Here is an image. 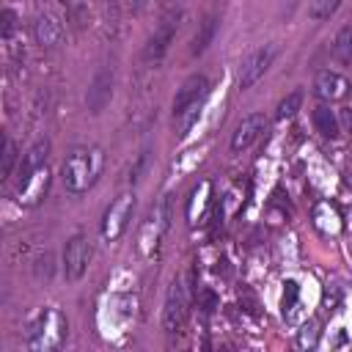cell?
<instances>
[{
    "instance_id": "30bf717a",
    "label": "cell",
    "mask_w": 352,
    "mask_h": 352,
    "mask_svg": "<svg viewBox=\"0 0 352 352\" xmlns=\"http://www.w3.org/2000/svg\"><path fill=\"white\" fill-rule=\"evenodd\" d=\"M264 129H267L264 113H248V116L236 124V129H234V135H231V151H245V148H250V146L261 138Z\"/></svg>"
},
{
    "instance_id": "7402d4cb",
    "label": "cell",
    "mask_w": 352,
    "mask_h": 352,
    "mask_svg": "<svg viewBox=\"0 0 352 352\" xmlns=\"http://www.w3.org/2000/svg\"><path fill=\"white\" fill-rule=\"evenodd\" d=\"M14 28H16V14H14L11 8H3V28H0L3 38H8V36L14 33Z\"/></svg>"
},
{
    "instance_id": "cb8c5ba5",
    "label": "cell",
    "mask_w": 352,
    "mask_h": 352,
    "mask_svg": "<svg viewBox=\"0 0 352 352\" xmlns=\"http://www.w3.org/2000/svg\"><path fill=\"white\" fill-rule=\"evenodd\" d=\"M300 344H302V346H314V344H316V322H308V324L302 327Z\"/></svg>"
},
{
    "instance_id": "ba28073f",
    "label": "cell",
    "mask_w": 352,
    "mask_h": 352,
    "mask_svg": "<svg viewBox=\"0 0 352 352\" xmlns=\"http://www.w3.org/2000/svg\"><path fill=\"white\" fill-rule=\"evenodd\" d=\"M113 82H116V77H113V69H107V66L94 74V80L88 85V94H85V104H88V110L94 116H99L110 104V99H113Z\"/></svg>"
},
{
    "instance_id": "7c38bea8",
    "label": "cell",
    "mask_w": 352,
    "mask_h": 352,
    "mask_svg": "<svg viewBox=\"0 0 352 352\" xmlns=\"http://www.w3.org/2000/svg\"><path fill=\"white\" fill-rule=\"evenodd\" d=\"M47 187H50V170H47V165H44V168H38L33 176H28L25 182L16 184V201L25 204V206H36V204L44 198Z\"/></svg>"
},
{
    "instance_id": "277c9868",
    "label": "cell",
    "mask_w": 352,
    "mask_h": 352,
    "mask_svg": "<svg viewBox=\"0 0 352 352\" xmlns=\"http://www.w3.org/2000/svg\"><path fill=\"white\" fill-rule=\"evenodd\" d=\"M187 308H190V292L184 286V278H173L168 297H165V311H162V327L168 333L182 330L184 319H187Z\"/></svg>"
},
{
    "instance_id": "e0dca14e",
    "label": "cell",
    "mask_w": 352,
    "mask_h": 352,
    "mask_svg": "<svg viewBox=\"0 0 352 352\" xmlns=\"http://www.w3.org/2000/svg\"><path fill=\"white\" fill-rule=\"evenodd\" d=\"M330 52L336 60H352V28H341L330 44Z\"/></svg>"
},
{
    "instance_id": "484cf974",
    "label": "cell",
    "mask_w": 352,
    "mask_h": 352,
    "mask_svg": "<svg viewBox=\"0 0 352 352\" xmlns=\"http://www.w3.org/2000/svg\"><path fill=\"white\" fill-rule=\"evenodd\" d=\"M201 300H204V311H212L214 308V294L212 292H201Z\"/></svg>"
},
{
    "instance_id": "2e32d148",
    "label": "cell",
    "mask_w": 352,
    "mask_h": 352,
    "mask_svg": "<svg viewBox=\"0 0 352 352\" xmlns=\"http://www.w3.org/2000/svg\"><path fill=\"white\" fill-rule=\"evenodd\" d=\"M314 126L322 138H338V118H336V110H330L327 104H319L314 107Z\"/></svg>"
},
{
    "instance_id": "5bb4252c",
    "label": "cell",
    "mask_w": 352,
    "mask_h": 352,
    "mask_svg": "<svg viewBox=\"0 0 352 352\" xmlns=\"http://www.w3.org/2000/svg\"><path fill=\"white\" fill-rule=\"evenodd\" d=\"M33 36H36L38 44L55 47V44L63 38V25H60L52 14H38L36 22H33Z\"/></svg>"
},
{
    "instance_id": "4fadbf2b",
    "label": "cell",
    "mask_w": 352,
    "mask_h": 352,
    "mask_svg": "<svg viewBox=\"0 0 352 352\" xmlns=\"http://www.w3.org/2000/svg\"><path fill=\"white\" fill-rule=\"evenodd\" d=\"M47 157H50V140H47V138H41V140H36V143L22 154V160H19V179H16V184H19V182H25L28 176H33L38 168H44V165H47Z\"/></svg>"
},
{
    "instance_id": "6da1fadb",
    "label": "cell",
    "mask_w": 352,
    "mask_h": 352,
    "mask_svg": "<svg viewBox=\"0 0 352 352\" xmlns=\"http://www.w3.org/2000/svg\"><path fill=\"white\" fill-rule=\"evenodd\" d=\"M102 168H104V154L99 146H77L66 154L60 165L63 187L74 195H82L96 184Z\"/></svg>"
},
{
    "instance_id": "5b68a950",
    "label": "cell",
    "mask_w": 352,
    "mask_h": 352,
    "mask_svg": "<svg viewBox=\"0 0 352 352\" xmlns=\"http://www.w3.org/2000/svg\"><path fill=\"white\" fill-rule=\"evenodd\" d=\"M88 261H91V245L82 234H74L63 248V275H66V280H72V283L80 280L88 270Z\"/></svg>"
},
{
    "instance_id": "52a82bcc",
    "label": "cell",
    "mask_w": 352,
    "mask_h": 352,
    "mask_svg": "<svg viewBox=\"0 0 352 352\" xmlns=\"http://www.w3.org/2000/svg\"><path fill=\"white\" fill-rule=\"evenodd\" d=\"M176 25H179V16H176V14H168V16L157 25V30L148 36V41H146V47H143V58H146L148 63H157V60L165 58L170 41H173V36H176Z\"/></svg>"
},
{
    "instance_id": "8fae6325",
    "label": "cell",
    "mask_w": 352,
    "mask_h": 352,
    "mask_svg": "<svg viewBox=\"0 0 352 352\" xmlns=\"http://www.w3.org/2000/svg\"><path fill=\"white\" fill-rule=\"evenodd\" d=\"M314 94L319 99H324V102H338V99H344L349 94V80L344 74L333 72V69H324L314 80Z\"/></svg>"
},
{
    "instance_id": "9c48e42d",
    "label": "cell",
    "mask_w": 352,
    "mask_h": 352,
    "mask_svg": "<svg viewBox=\"0 0 352 352\" xmlns=\"http://www.w3.org/2000/svg\"><path fill=\"white\" fill-rule=\"evenodd\" d=\"M206 94H209V80L204 74H190L182 82V88L176 91V96H173V118L179 113H184L187 107H192L195 102H204Z\"/></svg>"
},
{
    "instance_id": "d4e9b609",
    "label": "cell",
    "mask_w": 352,
    "mask_h": 352,
    "mask_svg": "<svg viewBox=\"0 0 352 352\" xmlns=\"http://www.w3.org/2000/svg\"><path fill=\"white\" fill-rule=\"evenodd\" d=\"M297 302V283H286V294H283V308L292 311V305Z\"/></svg>"
},
{
    "instance_id": "8992f818",
    "label": "cell",
    "mask_w": 352,
    "mask_h": 352,
    "mask_svg": "<svg viewBox=\"0 0 352 352\" xmlns=\"http://www.w3.org/2000/svg\"><path fill=\"white\" fill-rule=\"evenodd\" d=\"M275 47L272 44H264V47H258V50H253L245 60H242V66H239V88L242 91H248L250 85H256L261 77H264V72L272 66V60H275Z\"/></svg>"
},
{
    "instance_id": "7a4b0ae2",
    "label": "cell",
    "mask_w": 352,
    "mask_h": 352,
    "mask_svg": "<svg viewBox=\"0 0 352 352\" xmlns=\"http://www.w3.org/2000/svg\"><path fill=\"white\" fill-rule=\"evenodd\" d=\"M66 319L58 308H44L41 316L28 330V346L30 349H58L66 341Z\"/></svg>"
},
{
    "instance_id": "ac0fdd59",
    "label": "cell",
    "mask_w": 352,
    "mask_h": 352,
    "mask_svg": "<svg viewBox=\"0 0 352 352\" xmlns=\"http://www.w3.org/2000/svg\"><path fill=\"white\" fill-rule=\"evenodd\" d=\"M19 162V151H16V143L6 135L3 138V154H0V173L8 179L14 173V165Z\"/></svg>"
},
{
    "instance_id": "3957f363",
    "label": "cell",
    "mask_w": 352,
    "mask_h": 352,
    "mask_svg": "<svg viewBox=\"0 0 352 352\" xmlns=\"http://www.w3.org/2000/svg\"><path fill=\"white\" fill-rule=\"evenodd\" d=\"M132 212H135V195H132V192L118 195V198L107 206V212H104V217H102V226H99L102 239H104V242H116V239H121L124 231L129 228Z\"/></svg>"
},
{
    "instance_id": "44dd1931",
    "label": "cell",
    "mask_w": 352,
    "mask_h": 352,
    "mask_svg": "<svg viewBox=\"0 0 352 352\" xmlns=\"http://www.w3.org/2000/svg\"><path fill=\"white\" fill-rule=\"evenodd\" d=\"M52 264H55L52 253H50V250H47V253H41V256L36 258V267H33L36 278H38V280H50V275H52Z\"/></svg>"
},
{
    "instance_id": "d6986e66",
    "label": "cell",
    "mask_w": 352,
    "mask_h": 352,
    "mask_svg": "<svg viewBox=\"0 0 352 352\" xmlns=\"http://www.w3.org/2000/svg\"><path fill=\"white\" fill-rule=\"evenodd\" d=\"M338 6H341V0H314L308 6V16L314 22H324V19H330L338 11Z\"/></svg>"
},
{
    "instance_id": "603a6c76",
    "label": "cell",
    "mask_w": 352,
    "mask_h": 352,
    "mask_svg": "<svg viewBox=\"0 0 352 352\" xmlns=\"http://www.w3.org/2000/svg\"><path fill=\"white\" fill-rule=\"evenodd\" d=\"M146 162H148V148H143V151L138 154V162H135V165H132V170H129V182H138V179H140V173H143Z\"/></svg>"
},
{
    "instance_id": "9a60e30c",
    "label": "cell",
    "mask_w": 352,
    "mask_h": 352,
    "mask_svg": "<svg viewBox=\"0 0 352 352\" xmlns=\"http://www.w3.org/2000/svg\"><path fill=\"white\" fill-rule=\"evenodd\" d=\"M217 28H220V19H217L214 14L204 16V22L198 25V30H195V36H192V44H190V55H192V58H198V55L206 52V47H209V44L214 41V36H217Z\"/></svg>"
},
{
    "instance_id": "ffe728a7",
    "label": "cell",
    "mask_w": 352,
    "mask_h": 352,
    "mask_svg": "<svg viewBox=\"0 0 352 352\" xmlns=\"http://www.w3.org/2000/svg\"><path fill=\"white\" fill-rule=\"evenodd\" d=\"M300 104H302V94L300 91H292V94H286L280 102H278V110H275V118H292L297 110H300Z\"/></svg>"
}]
</instances>
